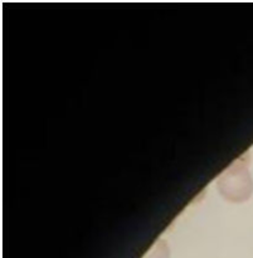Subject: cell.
I'll return each mask as SVG.
<instances>
[{"label":"cell","instance_id":"cell-1","mask_svg":"<svg viewBox=\"0 0 253 258\" xmlns=\"http://www.w3.org/2000/svg\"><path fill=\"white\" fill-rule=\"evenodd\" d=\"M252 189V178L246 169L238 166L229 170V198L234 201H243L251 196Z\"/></svg>","mask_w":253,"mask_h":258}]
</instances>
